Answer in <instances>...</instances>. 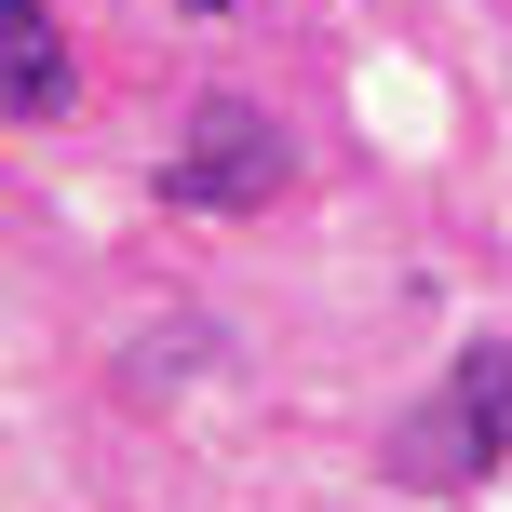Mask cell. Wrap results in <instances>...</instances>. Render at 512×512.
I'll return each mask as SVG.
<instances>
[{
    "mask_svg": "<svg viewBox=\"0 0 512 512\" xmlns=\"http://www.w3.org/2000/svg\"><path fill=\"white\" fill-rule=\"evenodd\" d=\"M283 122L256 95H203L189 108V135H176V162H162V203H189V216H256V203H283Z\"/></svg>",
    "mask_w": 512,
    "mask_h": 512,
    "instance_id": "6da1fadb",
    "label": "cell"
},
{
    "mask_svg": "<svg viewBox=\"0 0 512 512\" xmlns=\"http://www.w3.org/2000/svg\"><path fill=\"white\" fill-rule=\"evenodd\" d=\"M68 108V27L54 0H0V122H54Z\"/></svg>",
    "mask_w": 512,
    "mask_h": 512,
    "instance_id": "7a4b0ae2",
    "label": "cell"
},
{
    "mask_svg": "<svg viewBox=\"0 0 512 512\" xmlns=\"http://www.w3.org/2000/svg\"><path fill=\"white\" fill-rule=\"evenodd\" d=\"M445 418H459L472 472L512 459V337H472V351H459V378H445Z\"/></svg>",
    "mask_w": 512,
    "mask_h": 512,
    "instance_id": "3957f363",
    "label": "cell"
},
{
    "mask_svg": "<svg viewBox=\"0 0 512 512\" xmlns=\"http://www.w3.org/2000/svg\"><path fill=\"white\" fill-rule=\"evenodd\" d=\"M189 14H230V0H189Z\"/></svg>",
    "mask_w": 512,
    "mask_h": 512,
    "instance_id": "277c9868",
    "label": "cell"
}]
</instances>
